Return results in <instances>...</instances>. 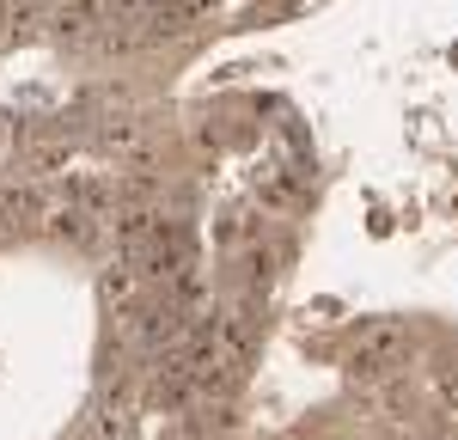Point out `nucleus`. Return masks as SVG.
Segmentation results:
<instances>
[{"instance_id": "f257e3e1", "label": "nucleus", "mask_w": 458, "mask_h": 440, "mask_svg": "<svg viewBox=\"0 0 458 440\" xmlns=\"http://www.w3.org/2000/svg\"><path fill=\"white\" fill-rule=\"evenodd\" d=\"M403 349H410V330L397 325V318L367 325V330H360V343H354V355H349V379H360V385L386 379L391 367L403 361Z\"/></svg>"}, {"instance_id": "f03ea898", "label": "nucleus", "mask_w": 458, "mask_h": 440, "mask_svg": "<svg viewBox=\"0 0 458 440\" xmlns=\"http://www.w3.org/2000/svg\"><path fill=\"white\" fill-rule=\"evenodd\" d=\"M49 226H55L68 245H86V251L105 239V215H92V208H73V202H62V208L49 215Z\"/></svg>"}, {"instance_id": "7ed1b4c3", "label": "nucleus", "mask_w": 458, "mask_h": 440, "mask_svg": "<svg viewBox=\"0 0 458 440\" xmlns=\"http://www.w3.org/2000/svg\"><path fill=\"white\" fill-rule=\"evenodd\" d=\"M68 202L73 208H92V215H110V183L105 178H68Z\"/></svg>"}, {"instance_id": "20e7f679", "label": "nucleus", "mask_w": 458, "mask_h": 440, "mask_svg": "<svg viewBox=\"0 0 458 440\" xmlns=\"http://www.w3.org/2000/svg\"><path fill=\"white\" fill-rule=\"evenodd\" d=\"M105 300L129 306V300H135V269H110V275H105Z\"/></svg>"}, {"instance_id": "39448f33", "label": "nucleus", "mask_w": 458, "mask_h": 440, "mask_svg": "<svg viewBox=\"0 0 458 440\" xmlns=\"http://www.w3.org/2000/svg\"><path fill=\"white\" fill-rule=\"evenodd\" d=\"M440 392H446V398H458V373H446V379H440Z\"/></svg>"}]
</instances>
